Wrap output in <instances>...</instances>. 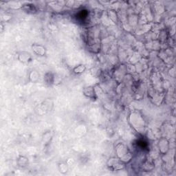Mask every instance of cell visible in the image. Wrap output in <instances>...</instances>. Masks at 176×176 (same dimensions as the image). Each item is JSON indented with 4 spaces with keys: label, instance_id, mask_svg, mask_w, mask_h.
<instances>
[{
    "label": "cell",
    "instance_id": "cell-1",
    "mask_svg": "<svg viewBox=\"0 0 176 176\" xmlns=\"http://www.w3.org/2000/svg\"><path fill=\"white\" fill-rule=\"evenodd\" d=\"M117 153H118V156H119L120 158V160L121 161L122 159H126V156L127 157V154H129V152H128L127 150V147L126 148L125 147V145H120V147H117Z\"/></svg>",
    "mask_w": 176,
    "mask_h": 176
},
{
    "label": "cell",
    "instance_id": "cell-2",
    "mask_svg": "<svg viewBox=\"0 0 176 176\" xmlns=\"http://www.w3.org/2000/svg\"><path fill=\"white\" fill-rule=\"evenodd\" d=\"M32 49H33L34 53L39 56H43L45 54V48L41 45H34L32 46Z\"/></svg>",
    "mask_w": 176,
    "mask_h": 176
},
{
    "label": "cell",
    "instance_id": "cell-3",
    "mask_svg": "<svg viewBox=\"0 0 176 176\" xmlns=\"http://www.w3.org/2000/svg\"><path fill=\"white\" fill-rule=\"evenodd\" d=\"M19 59H20V60L23 63L28 62V61L31 59V55H30V53L23 52H22L20 54V57H19Z\"/></svg>",
    "mask_w": 176,
    "mask_h": 176
},
{
    "label": "cell",
    "instance_id": "cell-4",
    "mask_svg": "<svg viewBox=\"0 0 176 176\" xmlns=\"http://www.w3.org/2000/svg\"><path fill=\"white\" fill-rule=\"evenodd\" d=\"M85 66L84 65H79L74 69V72L76 74H81L85 70Z\"/></svg>",
    "mask_w": 176,
    "mask_h": 176
}]
</instances>
